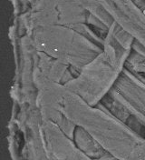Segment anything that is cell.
Returning <instances> with one entry per match:
<instances>
[{"label": "cell", "instance_id": "8fae6325", "mask_svg": "<svg viewBox=\"0 0 145 160\" xmlns=\"http://www.w3.org/2000/svg\"><path fill=\"white\" fill-rule=\"evenodd\" d=\"M94 160H120L118 159L117 158H115L114 156H113V155H111L110 153H105L104 156H102L101 158H97V159Z\"/></svg>", "mask_w": 145, "mask_h": 160}, {"label": "cell", "instance_id": "30bf717a", "mask_svg": "<svg viewBox=\"0 0 145 160\" xmlns=\"http://www.w3.org/2000/svg\"><path fill=\"white\" fill-rule=\"evenodd\" d=\"M124 68L136 74L145 75V57L132 50L126 60Z\"/></svg>", "mask_w": 145, "mask_h": 160}, {"label": "cell", "instance_id": "7a4b0ae2", "mask_svg": "<svg viewBox=\"0 0 145 160\" xmlns=\"http://www.w3.org/2000/svg\"><path fill=\"white\" fill-rule=\"evenodd\" d=\"M134 38L115 22L109 28L103 51L65 88L91 106H96L112 89L124 69Z\"/></svg>", "mask_w": 145, "mask_h": 160}, {"label": "cell", "instance_id": "ba28073f", "mask_svg": "<svg viewBox=\"0 0 145 160\" xmlns=\"http://www.w3.org/2000/svg\"><path fill=\"white\" fill-rule=\"evenodd\" d=\"M35 67L49 79L62 85L67 82L70 71L67 65L37 50L35 54Z\"/></svg>", "mask_w": 145, "mask_h": 160}, {"label": "cell", "instance_id": "6da1fadb", "mask_svg": "<svg viewBox=\"0 0 145 160\" xmlns=\"http://www.w3.org/2000/svg\"><path fill=\"white\" fill-rule=\"evenodd\" d=\"M62 111L76 127L88 132L107 153L120 160H145L139 155L145 138L104 109L91 106L66 88Z\"/></svg>", "mask_w": 145, "mask_h": 160}, {"label": "cell", "instance_id": "8992f818", "mask_svg": "<svg viewBox=\"0 0 145 160\" xmlns=\"http://www.w3.org/2000/svg\"><path fill=\"white\" fill-rule=\"evenodd\" d=\"M33 82L36 88V104L43 121H52L59 125L65 118L62 111L66 88L45 77L34 64Z\"/></svg>", "mask_w": 145, "mask_h": 160}, {"label": "cell", "instance_id": "5b68a950", "mask_svg": "<svg viewBox=\"0 0 145 160\" xmlns=\"http://www.w3.org/2000/svg\"><path fill=\"white\" fill-rule=\"evenodd\" d=\"M108 94L145 128V75L124 68Z\"/></svg>", "mask_w": 145, "mask_h": 160}, {"label": "cell", "instance_id": "277c9868", "mask_svg": "<svg viewBox=\"0 0 145 160\" xmlns=\"http://www.w3.org/2000/svg\"><path fill=\"white\" fill-rule=\"evenodd\" d=\"M29 5L30 9L22 15L27 33L46 25L71 27L89 21L102 22L110 28L114 23L96 0H31Z\"/></svg>", "mask_w": 145, "mask_h": 160}, {"label": "cell", "instance_id": "4fadbf2b", "mask_svg": "<svg viewBox=\"0 0 145 160\" xmlns=\"http://www.w3.org/2000/svg\"><path fill=\"white\" fill-rule=\"evenodd\" d=\"M139 155L145 158V143L140 147V148H139Z\"/></svg>", "mask_w": 145, "mask_h": 160}, {"label": "cell", "instance_id": "9c48e42d", "mask_svg": "<svg viewBox=\"0 0 145 160\" xmlns=\"http://www.w3.org/2000/svg\"><path fill=\"white\" fill-rule=\"evenodd\" d=\"M73 140L78 149L93 160L97 159L107 153L104 148L88 132L80 127H76Z\"/></svg>", "mask_w": 145, "mask_h": 160}, {"label": "cell", "instance_id": "7c38bea8", "mask_svg": "<svg viewBox=\"0 0 145 160\" xmlns=\"http://www.w3.org/2000/svg\"><path fill=\"white\" fill-rule=\"evenodd\" d=\"M136 6L145 13V0H133Z\"/></svg>", "mask_w": 145, "mask_h": 160}, {"label": "cell", "instance_id": "52a82bcc", "mask_svg": "<svg viewBox=\"0 0 145 160\" xmlns=\"http://www.w3.org/2000/svg\"><path fill=\"white\" fill-rule=\"evenodd\" d=\"M114 22L145 47V13L133 0H96Z\"/></svg>", "mask_w": 145, "mask_h": 160}, {"label": "cell", "instance_id": "3957f363", "mask_svg": "<svg viewBox=\"0 0 145 160\" xmlns=\"http://www.w3.org/2000/svg\"><path fill=\"white\" fill-rule=\"evenodd\" d=\"M27 34L36 49L67 65L75 78L103 51L102 47L67 26H40Z\"/></svg>", "mask_w": 145, "mask_h": 160}]
</instances>
